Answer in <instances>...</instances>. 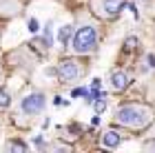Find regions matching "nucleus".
Listing matches in <instances>:
<instances>
[{
  "label": "nucleus",
  "mask_w": 155,
  "mask_h": 153,
  "mask_svg": "<svg viewBox=\"0 0 155 153\" xmlns=\"http://www.w3.org/2000/svg\"><path fill=\"white\" fill-rule=\"evenodd\" d=\"M93 107H95L97 113H102V111L107 109V98H104V95L102 98H93Z\"/></svg>",
  "instance_id": "9"
},
{
  "label": "nucleus",
  "mask_w": 155,
  "mask_h": 153,
  "mask_svg": "<svg viewBox=\"0 0 155 153\" xmlns=\"http://www.w3.org/2000/svg\"><path fill=\"white\" fill-rule=\"evenodd\" d=\"M115 122L129 129H144L153 122V111L144 104H124L115 111Z\"/></svg>",
  "instance_id": "1"
},
{
  "label": "nucleus",
  "mask_w": 155,
  "mask_h": 153,
  "mask_svg": "<svg viewBox=\"0 0 155 153\" xmlns=\"http://www.w3.org/2000/svg\"><path fill=\"white\" fill-rule=\"evenodd\" d=\"M29 31H38V22H36V20H29Z\"/></svg>",
  "instance_id": "14"
},
{
  "label": "nucleus",
  "mask_w": 155,
  "mask_h": 153,
  "mask_svg": "<svg viewBox=\"0 0 155 153\" xmlns=\"http://www.w3.org/2000/svg\"><path fill=\"white\" fill-rule=\"evenodd\" d=\"M109 82H111V89L113 91H117V93H122L126 87H129V75H126L122 69H113L111 71V75H109Z\"/></svg>",
  "instance_id": "6"
},
{
  "label": "nucleus",
  "mask_w": 155,
  "mask_h": 153,
  "mask_svg": "<svg viewBox=\"0 0 155 153\" xmlns=\"http://www.w3.org/2000/svg\"><path fill=\"white\" fill-rule=\"evenodd\" d=\"M11 104V95L7 93V91H2V89H0V109H7Z\"/></svg>",
  "instance_id": "10"
},
{
  "label": "nucleus",
  "mask_w": 155,
  "mask_h": 153,
  "mask_svg": "<svg viewBox=\"0 0 155 153\" xmlns=\"http://www.w3.org/2000/svg\"><path fill=\"white\" fill-rule=\"evenodd\" d=\"M45 107H47V98L38 91L25 95V98L20 100V111H22L25 115H38V113L45 111Z\"/></svg>",
  "instance_id": "3"
},
{
  "label": "nucleus",
  "mask_w": 155,
  "mask_h": 153,
  "mask_svg": "<svg viewBox=\"0 0 155 153\" xmlns=\"http://www.w3.org/2000/svg\"><path fill=\"white\" fill-rule=\"evenodd\" d=\"M146 62H149V69H155V55L153 53L146 55Z\"/></svg>",
  "instance_id": "13"
},
{
  "label": "nucleus",
  "mask_w": 155,
  "mask_h": 153,
  "mask_svg": "<svg viewBox=\"0 0 155 153\" xmlns=\"http://www.w3.org/2000/svg\"><path fill=\"white\" fill-rule=\"evenodd\" d=\"M124 47H126V49H135V47H137V38H126Z\"/></svg>",
  "instance_id": "12"
},
{
  "label": "nucleus",
  "mask_w": 155,
  "mask_h": 153,
  "mask_svg": "<svg viewBox=\"0 0 155 153\" xmlns=\"http://www.w3.org/2000/svg\"><path fill=\"white\" fill-rule=\"evenodd\" d=\"M120 142H122V138H120V133H115V131H107V133L102 135V144L109 147V149H115Z\"/></svg>",
  "instance_id": "7"
},
{
  "label": "nucleus",
  "mask_w": 155,
  "mask_h": 153,
  "mask_svg": "<svg viewBox=\"0 0 155 153\" xmlns=\"http://www.w3.org/2000/svg\"><path fill=\"white\" fill-rule=\"evenodd\" d=\"M124 5H126V0H102V5H100L102 11H97V13H100L102 18L111 20V18L120 16V11L124 9Z\"/></svg>",
  "instance_id": "5"
},
{
  "label": "nucleus",
  "mask_w": 155,
  "mask_h": 153,
  "mask_svg": "<svg viewBox=\"0 0 155 153\" xmlns=\"http://www.w3.org/2000/svg\"><path fill=\"white\" fill-rule=\"evenodd\" d=\"M0 80H2V73H0Z\"/></svg>",
  "instance_id": "15"
},
{
  "label": "nucleus",
  "mask_w": 155,
  "mask_h": 153,
  "mask_svg": "<svg viewBox=\"0 0 155 153\" xmlns=\"http://www.w3.org/2000/svg\"><path fill=\"white\" fill-rule=\"evenodd\" d=\"M27 147L25 144H18V142H9L7 144V151H25Z\"/></svg>",
  "instance_id": "11"
},
{
  "label": "nucleus",
  "mask_w": 155,
  "mask_h": 153,
  "mask_svg": "<svg viewBox=\"0 0 155 153\" xmlns=\"http://www.w3.org/2000/svg\"><path fill=\"white\" fill-rule=\"evenodd\" d=\"M71 49L78 55H89L97 49V29L93 25H82L80 29L73 31Z\"/></svg>",
  "instance_id": "2"
},
{
  "label": "nucleus",
  "mask_w": 155,
  "mask_h": 153,
  "mask_svg": "<svg viewBox=\"0 0 155 153\" xmlns=\"http://www.w3.org/2000/svg\"><path fill=\"white\" fill-rule=\"evenodd\" d=\"M58 75L62 82H73V80H80L84 75V67L80 65L78 60L69 58V60H62L58 65Z\"/></svg>",
  "instance_id": "4"
},
{
  "label": "nucleus",
  "mask_w": 155,
  "mask_h": 153,
  "mask_svg": "<svg viewBox=\"0 0 155 153\" xmlns=\"http://www.w3.org/2000/svg\"><path fill=\"white\" fill-rule=\"evenodd\" d=\"M71 36H73V27H71V25L62 27V29L58 31V40H60V45H64V47H67V42L71 40Z\"/></svg>",
  "instance_id": "8"
}]
</instances>
